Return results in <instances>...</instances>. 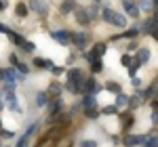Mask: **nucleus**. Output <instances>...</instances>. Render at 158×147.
I'll list each match as a JSON object with an SVG mask.
<instances>
[{
	"instance_id": "1",
	"label": "nucleus",
	"mask_w": 158,
	"mask_h": 147,
	"mask_svg": "<svg viewBox=\"0 0 158 147\" xmlns=\"http://www.w3.org/2000/svg\"><path fill=\"white\" fill-rule=\"evenodd\" d=\"M101 17H103V21L116 25V27H124V25H127V17L120 15V13H116V11H112V9H103Z\"/></svg>"
},
{
	"instance_id": "2",
	"label": "nucleus",
	"mask_w": 158,
	"mask_h": 147,
	"mask_svg": "<svg viewBox=\"0 0 158 147\" xmlns=\"http://www.w3.org/2000/svg\"><path fill=\"white\" fill-rule=\"evenodd\" d=\"M51 36H53V40H57L61 44H70V42H72V34H70L68 30H55Z\"/></svg>"
},
{
	"instance_id": "3",
	"label": "nucleus",
	"mask_w": 158,
	"mask_h": 147,
	"mask_svg": "<svg viewBox=\"0 0 158 147\" xmlns=\"http://www.w3.org/2000/svg\"><path fill=\"white\" fill-rule=\"evenodd\" d=\"M72 42H74L76 49H86V44H89V34H86V32H78V34L72 36Z\"/></svg>"
},
{
	"instance_id": "4",
	"label": "nucleus",
	"mask_w": 158,
	"mask_h": 147,
	"mask_svg": "<svg viewBox=\"0 0 158 147\" xmlns=\"http://www.w3.org/2000/svg\"><path fill=\"white\" fill-rule=\"evenodd\" d=\"M148 137H137V135H127L124 137V145L127 147H135V145H141V143H146Z\"/></svg>"
},
{
	"instance_id": "5",
	"label": "nucleus",
	"mask_w": 158,
	"mask_h": 147,
	"mask_svg": "<svg viewBox=\"0 0 158 147\" xmlns=\"http://www.w3.org/2000/svg\"><path fill=\"white\" fill-rule=\"evenodd\" d=\"M68 82H74V84H78V82H85V78H82V72L76 67V70H70L68 72Z\"/></svg>"
},
{
	"instance_id": "6",
	"label": "nucleus",
	"mask_w": 158,
	"mask_h": 147,
	"mask_svg": "<svg viewBox=\"0 0 158 147\" xmlns=\"http://www.w3.org/2000/svg\"><path fill=\"white\" fill-rule=\"evenodd\" d=\"M122 6H124V11H127L129 17H139V6L135 2H122Z\"/></svg>"
},
{
	"instance_id": "7",
	"label": "nucleus",
	"mask_w": 158,
	"mask_h": 147,
	"mask_svg": "<svg viewBox=\"0 0 158 147\" xmlns=\"http://www.w3.org/2000/svg\"><path fill=\"white\" fill-rule=\"evenodd\" d=\"M95 105H97V97H95V95H85V99H82V107L89 111V109H95Z\"/></svg>"
},
{
	"instance_id": "8",
	"label": "nucleus",
	"mask_w": 158,
	"mask_h": 147,
	"mask_svg": "<svg viewBox=\"0 0 158 147\" xmlns=\"http://www.w3.org/2000/svg\"><path fill=\"white\" fill-rule=\"evenodd\" d=\"M76 21H78L80 25H89L91 21H93V15H89L86 11H78L76 13Z\"/></svg>"
},
{
	"instance_id": "9",
	"label": "nucleus",
	"mask_w": 158,
	"mask_h": 147,
	"mask_svg": "<svg viewBox=\"0 0 158 147\" xmlns=\"http://www.w3.org/2000/svg\"><path fill=\"white\" fill-rule=\"evenodd\" d=\"M135 61L139 63V65L148 63V61H150V50H148L146 46H141V49H139V53H137V59H135Z\"/></svg>"
},
{
	"instance_id": "10",
	"label": "nucleus",
	"mask_w": 158,
	"mask_h": 147,
	"mask_svg": "<svg viewBox=\"0 0 158 147\" xmlns=\"http://www.w3.org/2000/svg\"><path fill=\"white\" fill-rule=\"evenodd\" d=\"M30 6L36 9V11L40 13V17H47V13H49V4H47V2H32Z\"/></svg>"
},
{
	"instance_id": "11",
	"label": "nucleus",
	"mask_w": 158,
	"mask_h": 147,
	"mask_svg": "<svg viewBox=\"0 0 158 147\" xmlns=\"http://www.w3.org/2000/svg\"><path fill=\"white\" fill-rule=\"evenodd\" d=\"M34 65H36V67H40V70H53V67H55V65H53V61H49V59H40V57H38V59H34Z\"/></svg>"
},
{
	"instance_id": "12",
	"label": "nucleus",
	"mask_w": 158,
	"mask_h": 147,
	"mask_svg": "<svg viewBox=\"0 0 158 147\" xmlns=\"http://www.w3.org/2000/svg\"><path fill=\"white\" fill-rule=\"evenodd\" d=\"M49 103V93H38L36 95V105L38 107H44Z\"/></svg>"
},
{
	"instance_id": "13",
	"label": "nucleus",
	"mask_w": 158,
	"mask_h": 147,
	"mask_svg": "<svg viewBox=\"0 0 158 147\" xmlns=\"http://www.w3.org/2000/svg\"><path fill=\"white\" fill-rule=\"evenodd\" d=\"M156 27H158V23H156V21H154V19H150V21H146V23L141 25V32H146V34H148V32H150V34H152V32H154Z\"/></svg>"
},
{
	"instance_id": "14",
	"label": "nucleus",
	"mask_w": 158,
	"mask_h": 147,
	"mask_svg": "<svg viewBox=\"0 0 158 147\" xmlns=\"http://www.w3.org/2000/svg\"><path fill=\"white\" fill-rule=\"evenodd\" d=\"M143 103V99H141V95H135V97H129V107L131 109H135V107H139Z\"/></svg>"
},
{
	"instance_id": "15",
	"label": "nucleus",
	"mask_w": 158,
	"mask_h": 147,
	"mask_svg": "<svg viewBox=\"0 0 158 147\" xmlns=\"http://www.w3.org/2000/svg\"><path fill=\"white\" fill-rule=\"evenodd\" d=\"M103 53H106V44H95V46H93V50H91V55H93L95 59H99Z\"/></svg>"
},
{
	"instance_id": "16",
	"label": "nucleus",
	"mask_w": 158,
	"mask_h": 147,
	"mask_svg": "<svg viewBox=\"0 0 158 147\" xmlns=\"http://www.w3.org/2000/svg\"><path fill=\"white\" fill-rule=\"evenodd\" d=\"M6 101H9V105H11V109L19 111V105H17V97H15V93H6Z\"/></svg>"
},
{
	"instance_id": "17",
	"label": "nucleus",
	"mask_w": 158,
	"mask_h": 147,
	"mask_svg": "<svg viewBox=\"0 0 158 147\" xmlns=\"http://www.w3.org/2000/svg\"><path fill=\"white\" fill-rule=\"evenodd\" d=\"M15 13H17V17H25V15H27V6H25L23 2H17V6H15Z\"/></svg>"
},
{
	"instance_id": "18",
	"label": "nucleus",
	"mask_w": 158,
	"mask_h": 147,
	"mask_svg": "<svg viewBox=\"0 0 158 147\" xmlns=\"http://www.w3.org/2000/svg\"><path fill=\"white\" fill-rule=\"evenodd\" d=\"M124 105H129V97H127V95H118V97H116V107H118V109H120V107H124Z\"/></svg>"
},
{
	"instance_id": "19",
	"label": "nucleus",
	"mask_w": 158,
	"mask_h": 147,
	"mask_svg": "<svg viewBox=\"0 0 158 147\" xmlns=\"http://www.w3.org/2000/svg\"><path fill=\"white\" fill-rule=\"evenodd\" d=\"M74 9H76V2H63V4H61V13H63V15L72 13Z\"/></svg>"
},
{
	"instance_id": "20",
	"label": "nucleus",
	"mask_w": 158,
	"mask_h": 147,
	"mask_svg": "<svg viewBox=\"0 0 158 147\" xmlns=\"http://www.w3.org/2000/svg\"><path fill=\"white\" fill-rule=\"evenodd\" d=\"M106 88H108L110 93H116V95H120V84H118V82H108V84H106Z\"/></svg>"
},
{
	"instance_id": "21",
	"label": "nucleus",
	"mask_w": 158,
	"mask_h": 147,
	"mask_svg": "<svg viewBox=\"0 0 158 147\" xmlns=\"http://www.w3.org/2000/svg\"><path fill=\"white\" fill-rule=\"evenodd\" d=\"M139 9H143V11H152V9H156V2H150V0H143V2L139 4Z\"/></svg>"
},
{
	"instance_id": "22",
	"label": "nucleus",
	"mask_w": 158,
	"mask_h": 147,
	"mask_svg": "<svg viewBox=\"0 0 158 147\" xmlns=\"http://www.w3.org/2000/svg\"><path fill=\"white\" fill-rule=\"evenodd\" d=\"M91 70H93L95 74H97V72H101V70H103V63H101V59H95V61L91 63Z\"/></svg>"
},
{
	"instance_id": "23",
	"label": "nucleus",
	"mask_w": 158,
	"mask_h": 147,
	"mask_svg": "<svg viewBox=\"0 0 158 147\" xmlns=\"http://www.w3.org/2000/svg\"><path fill=\"white\" fill-rule=\"evenodd\" d=\"M120 63H122V65H127V67H131V65H133V59H131V55H122Z\"/></svg>"
},
{
	"instance_id": "24",
	"label": "nucleus",
	"mask_w": 158,
	"mask_h": 147,
	"mask_svg": "<svg viewBox=\"0 0 158 147\" xmlns=\"http://www.w3.org/2000/svg\"><path fill=\"white\" fill-rule=\"evenodd\" d=\"M21 46H23V50H25V53H34V49H36V46H34V42H27V40H25V42L21 44Z\"/></svg>"
},
{
	"instance_id": "25",
	"label": "nucleus",
	"mask_w": 158,
	"mask_h": 147,
	"mask_svg": "<svg viewBox=\"0 0 158 147\" xmlns=\"http://www.w3.org/2000/svg\"><path fill=\"white\" fill-rule=\"evenodd\" d=\"M49 93H51V95H59V93H61V86L57 84V82H53L51 88H49Z\"/></svg>"
},
{
	"instance_id": "26",
	"label": "nucleus",
	"mask_w": 158,
	"mask_h": 147,
	"mask_svg": "<svg viewBox=\"0 0 158 147\" xmlns=\"http://www.w3.org/2000/svg\"><path fill=\"white\" fill-rule=\"evenodd\" d=\"M122 122H124V128H129V126L133 124V118H131V113H124V116H122Z\"/></svg>"
},
{
	"instance_id": "27",
	"label": "nucleus",
	"mask_w": 158,
	"mask_h": 147,
	"mask_svg": "<svg viewBox=\"0 0 158 147\" xmlns=\"http://www.w3.org/2000/svg\"><path fill=\"white\" fill-rule=\"evenodd\" d=\"M146 147H158V137H150L146 141Z\"/></svg>"
},
{
	"instance_id": "28",
	"label": "nucleus",
	"mask_w": 158,
	"mask_h": 147,
	"mask_svg": "<svg viewBox=\"0 0 158 147\" xmlns=\"http://www.w3.org/2000/svg\"><path fill=\"white\" fill-rule=\"evenodd\" d=\"M137 34H139V30H137V27H133V30H129V32H124L122 36H127V38H135Z\"/></svg>"
},
{
	"instance_id": "29",
	"label": "nucleus",
	"mask_w": 158,
	"mask_h": 147,
	"mask_svg": "<svg viewBox=\"0 0 158 147\" xmlns=\"http://www.w3.org/2000/svg\"><path fill=\"white\" fill-rule=\"evenodd\" d=\"M116 111H118L116 105H108V107H103V113H106V116H108V113H116Z\"/></svg>"
},
{
	"instance_id": "30",
	"label": "nucleus",
	"mask_w": 158,
	"mask_h": 147,
	"mask_svg": "<svg viewBox=\"0 0 158 147\" xmlns=\"http://www.w3.org/2000/svg\"><path fill=\"white\" fill-rule=\"evenodd\" d=\"M137 70H139V63H137V61H133V65L129 67V74H131V76L135 78V74H137Z\"/></svg>"
},
{
	"instance_id": "31",
	"label": "nucleus",
	"mask_w": 158,
	"mask_h": 147,
	"mask_svg": "<svg viewBox=\"0 0 158 147\" xmlns=\"http://www.w3.org/2000/svg\"><path fill=\"white\" fill-rule=\"evenodd\" d=\"M86 118H91V120H97V118H99V113H97L95 109H89V111H86Z\"/></svg>"
},
{
	"instance_id": "32",
	"label": "nucleus",
	"mask_w": 158,
	"mask_h": 147,
	"mask_svg": "<svg viewBox=\"0 0 158 147\" xmlns=\"http://www.w3.org/2000/svg\"><path fill=\"white\" fill-rule=\"evenodd\" d=\"M36 128H38V124H32V126L27 128V133H25V137L30 139V137H32V135H34V133H36Z\"/></svg>"
},
{
	"instance_id": "33",
	"label": "nucleus",
	"mask_w": 158,
	"mask_h": 147,
	"mask_svg": "<svg viewBox=\"0 0 158 147\" xmlns=\"http://www.w3.org/2000/svg\"><path fill=\"white\" fill-rule=\"evenodd\" d=\"M59 107H61V103H59V101H57V103H53V105H51V116H55V113L59 111Z\"/></svg>"
},
{
	"instance_id": "34",
	"label": "nucleus",
	"mask_w": 158,
	"mask_h": 147,
	"mask_svg": "<svg viewBox=\"0 0 158 147\" xmlns=\"http://www.w3.org/2000/svg\"><path fill=\"white\" fill-rule=\"evenodd\" d=\"M27 141H30L27 137H23V139H19V141H17V147H27Z\"/></svg>"
},
{
	"instance_id": "35",
	"label": "nucleus",
	"mask_w": 158,
	"mask_h": 147,
	"mask_svg": "<svg viewBox=\"0 0 158 147\" xmlns=\"http://www.w3.org/2000/svg\"><path fill=\"white\" fill-rule=\"evenodd\" d=\"M80 147H97V143H95V141H82Z\"/></svg>"
},
{
	"instance_id": "36",
	"label": "nucleus",
	"mask_w": 158,
	"mask_h": 147,
	"mask_svg": "<svg viewBox=\"0 0 158 147\" xmlns=\"http://www.w3.org/2000/svg\"><path fill=\"white\" fill-rule=\"evenodd\" d=\"M17 70H19L21 74H27V65H25V63H19V65H17Z\"/></svg>"
},
{
	"instance_id": "37",
	"label": "nucleus",
	"mask_w": 158,
	"mask_h": 147,
	"mask_svg": "<svg viewBox=\"0 0 158 147\" xmlns=\"http://www.w3.org/2000/svg\"><path fill=\"white\" fill-rule=\"evenodd\" d=\"M2 137H4V139H13L15 133H11V130H2Z\"/></svg>"
},
{
	"instance_id": "38",
	"label": "nucleus",
	"mask_w": 158,
	"mask_h": 147,
	"mask_svg": "<svg viewBox=\"0 0 158 147\" xmlns=\"http://www.w3.org/2000/svg\"><path fill=\"white\" fill-rule=\"evenodd\" d=\"M131 82H133V86H135V88H139V86H141V80H139V78H133Z\"/></svg>"
},
{
	"instance_id": "39",
	"label": "nucleus",
	"mask_w": 158,
	"mask_h": 147,
	"mask_svg": "<svg viewBox=\"0 0 158 147\" xmlns=\"http://www.w3.org/2000/svg\"><path fill=\"white\" fill-rule=\"evenodd\" d=\"M51 72L55 74V76H59V74H63V70H61V67H53V70H51Z\"/></svg>"
},
{
	"instance_id": "40",
	"label": "nucleus",
	"mask_w": 158,
	"mask_h": 147,
	"mask_svg": "<svg viewBox=\"0 0 158 147\" xmlns=\"http://www.w3.org/2000/svg\"><path fill=\"white\" fill-rule=\"evenodd\" d=\"M152 122H158V109L152 111Z\"/></svg>"
},
{
	"instance_id": "41",
	"label": "nucleus",
	"mask_w": 158,
	"mask_h": 147,
	"mask_svg": "<svg viewBox=\"0 0 158 147\" xmlns=\"http://www.w3.org/2000/svg\"><path fill=\"white\" fill-rule=\"evenodd\" d=\"M11 63H13V65H19V61H17V57H15V55H11Z\"/></svg>"
},
{
	"instance_id": "42",
	"label": "nucleus",
	"mask_w": 158,
	"mask_h": 147,
	"mask_svg": "<svg viewBox=\"0 0 158 147\" xmlns=\"http://www.w3.org/2000/svg\"><path fill=\"white\" fill-rule=\"evenodd\" d=\"M0 80H6V72L4 70H0Z\"/></svg>"
},
{
	"instance_id": "43",
	"label": "nucleus",
	"mask_w": 158,
	"mask_h": 147,
	"mask_svg": "<svg viewBox=\"0 0 158 147\" xmlns=\"http://www.w3.org/2000/svg\"><path fill=\"white\" fill-rule=\"evenodd\" d=\"M152 38H156V40H158V27L154 30V32H152Z\"/></svg>"
},
{
	"instance_id": "44",
	"label": "nucleus",
	"mask_w": 158,
	"mask_h": 147,
	"mask_svg": "<svg viewBox=\"0 0 158 147\" xmlns=\"http://www.w3.org/2000/svg\"><path fill=\"white\" fill-rule=\"evenodd\" d=\"M4 9H6V4H4V2H0V11H4Z\"/></svg>"
},
{
	"instance_id": "45",
	"label": "nucleus",
	"mask_w": 158,
	"mask_h": 147,
	"mask_svg": "<svg viewBox=\"0 0 158 147\" xmlns=\"http://www.w3.org/2000/svg\"><path fill=\"white\" fill-rule=\"evenodd\" d=\"M2 107H4V103H2V101H0V111H2Z\"/></svg>"
},
{
	"instance_id": "46",
	"label": "nucleus",
	"mask_w": 158,
	"mask_h": 147,
	"mask_svg": "<svg viewBox=\"0 0 158 147\" xmlns=\"http://www.w3.org/2000/svg\"><path fill=\"white\" fill-rule=\"evenodd\" d=\"M0 130H2V122H0Z\"/></svg>"
}]
</instances>
